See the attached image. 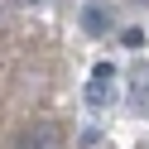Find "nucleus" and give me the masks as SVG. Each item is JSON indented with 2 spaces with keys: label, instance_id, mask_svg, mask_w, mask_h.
I'll return each mask as SVG.
<instances>
[{
  "label": "nucleus",
  "instance_id": "obj_1",
  "mask_svg": "<svg viewBox=\"0 0 149 149\" xmlns=\"http://www.w3.org/2000/svg\"><path fill=\"white\" fill-rule=\"evenodd\" d=\"M10 149H63V135H58V125L39 120V125H24Z\"/></svg>",
  "mask_w": 149,
  "mask_h": 149
},
{
  "label": "nucleus",
  "instance_id": "obj_2",
  "mask_svg": "<svg viewBox=\"0 0 149 149\" xmlns=\"http://www.w3.org/2000/svg\"><path fill=\"white\" fill-rule=\"evenodd\" d=\"M87 101H91V106H106V101H116V63H96V68H91Z\"/></svg>",
  "mask_w": 149,
  "mask_h": 149
},
{
  "label": "nucleus",
  "instance_id": "obj_3",
  "mask_svg": "<svg viewBox=\"0 0 149 149\" xmlns=\"http://www.w3.org/2000/svg\"><path fill=\"white\" fill-rule=\"evenodd\" d=\"M82 29H87V34H106V29H111L106 5H87V10H82Z\"/></svg>",
  "mask_w": 149,
  "mask_h": 149
},
{
  "label": "nucleus",
  "instance_id": "obj_4",
  "mask_svg": "<svg viewBox=\"0 0 149 149\" xmlns=\"http://www.w3.org/2000/svg\"><path fill=\"white\" fill-rule=\"evenodd\" d=\"M139 5H149V0H139Z\"/></svg>",
  "mask_w": 149,
  "mask_h": 149
}]
</instances>
